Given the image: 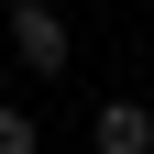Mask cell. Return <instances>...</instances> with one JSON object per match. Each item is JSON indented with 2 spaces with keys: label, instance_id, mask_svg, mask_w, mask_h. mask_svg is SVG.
<instances>
[{
  "label": "cell",
  "instance_id": "cell-2",
  "mask_svg": "<svg viewBox=\"0 0 154 154\" xmlns=\"http://www.w3.org/2000/svg\"><path fill=\"white\" fill-rule=\"evenodd\" d=\"M88 143H99V154H154V99H132V88L99 99V110H88Z\"/></svg>",
  "mask_w": 154,
  "mask_h": 154
},
{
  "label": "cell",
  "instance_id": "cell-1",
  "mask_svg": "<svg viewBox=\"0 0 154 154\" xmlns=\"http://www.w3.org/2000/svg\"><path fill=\"white\" fill-rule=\"evenodd\" d=\"M11 55H22L33 77H66V55H77V22L55 11V0H11Z\"/></svg>",
  "mask_w": 154,
  "mask_h": 154
},
{
  "label": "cell",
  "instance_id": "cell-3",
  "mask_svg": "<svg viewBox=\"0 0 154 154\" xmlns=\"http://www.w3.org/2000/svg\"><path fill=\"white\" fill-rule=\"evenodd\" d=\"M0 154H44V121H33L22 99H0Z\"/></svg>",
  "mask_w": 154,
  "mask_h": 154
}]
</instances>
